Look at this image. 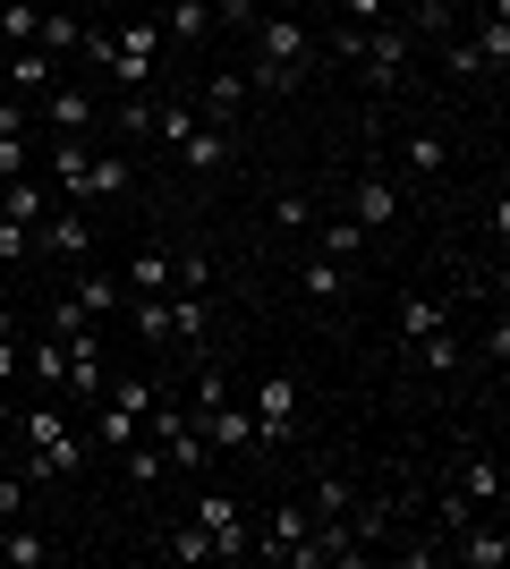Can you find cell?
Wrapping results in <instances>:
<instances>
[{
    "mask_svg": "<svg viewBox=\"0 0 510 569\" xmlns=\"http://www.w3.org/2000/svg\"><path fill=\"white\" fill-rule=\"evenodd\" d=\"M146 400H153V382H146V375H111V391L94 400V442H102L111 459H120L128 442L146 433Z\"/></svg>",
    "mask_w": 510,
    "mask_h": 569,
    "instance_id": "6da1fadb",
    "label": "cell"
},
{
    "mask_svg": "<svg viewBox=\"0 0 510 569\" xmlns=\"http://www.w3.org/2000/svg\"><path fill=\"white\" fill-rule=\"evenodd\" d=\"M409 51H417V34L409 26H366V43H358V77L366 86H374V94H391V86H400V77H409Z\"/></svg>",
    "mask_w": 510,
    "mask_h": 569,
    "instance_id": "7a4b0ae2",
    "label": "cell"
},
{
    "mask_svg": "<svg viewBox=\"0 0 510 569\" xmlns=\"http://www.w3.org/2000/svg\"><path fill=\"white\" fill-rule=\"evenodd\" d=\"M247 34H256V60H272V69H298V77H307V60H316V34L298 26V9H264Z\"/></svg>",
    "mask_w": 510,
    "mask_h": 569,
    "instance_id": "3957f363",
    "label": "cell"
},
{
    "mask_svg": "<svg viewBox=\"0 0 510 569\" xmlns=\"http://www.w3.org/2000/svg\"><path fill=\"white\" fill-rule=\"evenodd\" d=\"M247 417H256V451H281V442H290V426H298V382H290V375H264Z\"/></svg>",
    "mask_w": 510,
    "mask_h": 569,
    "instance_id": "277c9868",
    "label": "cell"
},
{
    "mask_svg": "<svg viewBox=\"0 0 510 569\" xmlns=\"http://www.w3.org/2000/svg\"><path fill=\"white\" fill-rule=\"evenodd\" d=\"M34 119H43L51 137H94V128H102V102L86 94V86H51V94H34Z\"/></svg>",
    "mask_w": 510,
    "mask_h": 569,
    "instance_id": "5b68a950",
    "label": "cell"
},
{
    "mask_svg": "<svg viewBox=\"0 0 510 569\" xmlns=\"http://www.w3.org/2000/svg\"><path fill=\"white\" fill-rule=\"evenodd\" d=\"M196 527L213 536V561H247V552H256V536H247V519H239V501H230V493L196 501Z\"/></svg>",
    "mask_w": 510,
    "mask_h": 569,
    "instance_id": "8992f818",
    "label": "cell"
},
{
    "mask_svg": "<svg viewBox=\"0 0 510 569\" xmlns=\"http://www.w3.org/2000/svg\"><path fill=\"white\" fill-rule=\"evenodd\" d=\"M34 256H94V221L77 213V204H51L34 221Z\"/></svg>",
    "mask_w": 510,
    "mask_h": 569,
    "instance_id": "52a82bcc",
    "label": "cell"
},
{
    "mask_svg": "<svg viewBox=\"0 0 510 569\" xmlns=\"http://www.w3.org/2000/svg\"><path fill=\"white\" fill-rule=\"evenodd\" d=\"M69 391L86 408L102 400V391H111V366H102V340H94V323H86V332H69Z\"/></svg>",
    "mask_w": 510,
    "mask_h": 569,
    "instance_id": "ba28073f",
    "label": "cell"
},
{
    "mask_svg": "<svg viewBox=\"0 0 510 569\" xmlns=\"http://www.w3.org/2000/svg\"><path fill=\"white\" fill-rule=\"evenodd\" d=\"M0 77H9V94H18V102H34V94H51V86H60V60H51V51H34V43H18L9 60H0Z\"/></svg>",
    "mask_w": 510,
    "mask_h": 569,
    "instance_id": "9c48e42d",
    "label": "cell"
},
{
    "mask_svg": "<svg viewBox=\"0 0 510 569\" xmlns=\"http://www.w3.org/2000/svg\"><path fill=\"white\" fill-rule=\"evenodd\" d=\"M86 162H94L86 137H51V196L60 204H86Z\"/></svg>",
    "mask_w": 510,
    "mask_h": 569,
    "instance_id": "30bf717a",
    "label": "cell"
},
{
    "mask_svg": "<svg viewBox=\"0 0 510 569\" xmlns=\"http://www.w3.org/2000/svg\"><path fill=\"white\" fill-rule=\"evenodd\" d=\"M196 433L213 442V451H256V417H247L239 400H221V408H204L196 417Z\"/></svg>",
    "mask_w": 510,
    "mask_h": 569,
    "instance_id": "8fae6325",
    "label": "cell"
},
{
    "mask_svg": "<svg viewBox=\"0 0 510 569\" xmlns=\"http://www.w3.org/2000/svg\"><path fill=\"white\" fill-rule=\"evenodd\" d=\"M170 272H179V256L137 247V256H128V272H120V289H128V298H170Z\"/></svg>",
    "mask_w": 510,
    "mask_h": 569,
    "instance_id": "7c38bea8",
    "label": "cell"
},
{
    "mask_svg": "<svg viewBox=\"0 0 510 569\" xmlns=\"http://www.w3.org/2000/svg\"><path fill=\"white\" fill-rule=\"evenodd\" d=\"M468 51H477V69H493V77L510 69V0H493L486 18H477V34H468Z\"/></svg>",
    "mask_w": 510,
    "mask_h": 569,
    "instance_id": "4fadbf2b",
    "label": "cell"
},
{
    "mask_svg": "<svg viewBox=\"0 0 510 569\" xmlns=\"http://www.w3.org/2000/svg\"><path fill=\"white\" fill-rule=\"evenodd\" d=\"M502 552H510V536L493 519H468L460 536H451V561H468V569H502Z\"/></svg>",
    "mask_w": 510,
    "mask_h": 569,
    "instance_id": "5bb4252c",
    "label": "cell"
},
{
    "mask_svg": "<svg viewBox=\"0 0 510 569\" xmlns=\"http://www.w3.org/2000/svg\"><path fill=\"white\" fill-rule=\"evenodd\" d=\"M298 298H307V307H340V298H349V263L307 256V263H298Z\"/></svg>",
    "mask_w": 510,
    "mask_h": 569,
    "instance_id": "9a60e30c",
    "label": "cell"
},
{
    "mask_svg": "<svg viewBox=\"0 0 510 569\" xmlns=\"http://www.w3.org/2000/svg\"><path fill=\"white\" fill-rule=\"evenodd\" d=\"M349 221H358V230H391V221H400V188H391V179H358Z\"/></svg>",
    "mask_w": 510,
    "mask_h": 569,
    "instance_id": "2e32d148",
    "label": "cell"
},
{
    "mask_svg": "<svg viewBox=\"0 0 510 569\" xmlns=\"http://www.w3.org/2000/svg\"><path fill=\"white\" fill-rule=\"evenodd\" d=\"M247 102H256V94H247V69H213V77H204V119H213V128H230Z\"/></svg>",
    "mask_w": 510,
    "mask_h": 569,
    "instance_id": "e0dca14e",
    "label": "cell"
},
{
    "mask_svg": "<svg viewBox=\"0 0 510 569\" xmlns=\"http://www.w3.org/2000/svg\"><path fill=\"white\" fill-rule=\"evenodd\" d=\"M51 204H60V196H51L43 179H0V213L18 221V230H34V221H43Z\"/></svg>",
    "mask_w": 510,
    "mask_h": 569,
    "instance_id": "ac0fdd59",
    "label": "cell"
},
{
    "mask_svg": "<svg viewBox=\"0 0 510 569\" xmlns=\"http://www.w3.org/2000/svg\"><path fill=\"white\" fill-rule=\"evenodd\" d=\"M307 536H316V510H307V501H281V519H272V536L256 552H272V561H290L298 545H307Z\"/></svg>",
    "mask_w": 510,
    "mask_h": 569,
    "instance_id": "d6986e66",
    "label": "cell"
},
{
    "mask_svg": "<svg viewBox=\"0 0 510 569\" xmlns=\"http://www.w3.org/2000/svg\"><path fill=\"white\" fill-rule=\"evenodd\" d=\"M366 238H374V230H358L349 213H316V256L349 263V256H366Z\"/></svg>",
    "mask_w": 510,
    "mask_h": 569,
    "instance_id": "ffe728a7",
    "label": "cell"
},
{
    "mask_svg": "<svg viewBox=\"0 0 510 569\" xmlns=\"http://www.w3.org/2000/svg\"><path fill=\"white\" fill-rule=\"evenodd\" d=\"M442 323H451V298H426V289L400 298V340H426V332H442Z\"/></svg>",
    "mask_w": 510,
    "mask_h": 569,
    "instance_id": "44dd1931",
    "label": "cell"
},
{
    "mask_svg": "<svg viewBox=\"0 0 510 569\" xmlns=\"http://www.w3.org/2000/svg\"><path fill=\"white\" fill-rule=\"evenodd\" d=\"M179 162L188 170H221L230 162V128H204V119H196L188 137H179Z\"/></svg>",
    "mask_w": 510,
    "mask_h": 569,
    "instance_id": "7402d4cb",
    "label": "cell"
},
{
    "mask_svg": "<svg viewBox=\"0 0 510 569\" xmlns=\"http://www.w3.org/2000/svg\"><path fill=\"white\" fill-rule=\"evenodd\" d=\"M0 561H9V569H43L51 561V536H34L26 519H9V527H0Z\"/></svg>",
    "mask_w": 510,
    "mask_h": 569,
    "instance_id": "603a6c76",
    "label": "cell"
},
{
    "mask_svg": "<svg viewBox=\"0 0 510 569\" xmlns=\"http://www.w3.org/2000/svg\"><path fill=\"white\" fill-rule=\"evenodd\" d=\"M451 476H460V493L477 501V510H493V501H502V468H493L486 451H468V459H460V468H451Z\"/></svg>",
    "mask_w": 510,
    "mask_h": 569,
    "instance_id": "cb8c5ba5",
    "label": "cell"
},
{
    "mask_svg": "<svg viewBox=\"0 0 510 569\" xmlns=\"http://www.w3.org/2000/svg\"><path fill=\"white\" fill-rule=\"evenodd\" d=\"M69 298H77V307H86V315L102 323V315H120V298H128V289H120V272H77V289H69Z\"/></svg>",
    "mask_w": 510,
    "mask_h": 569,
    "instance_id": "d4e9b609",
    "label": "cell"
},
{
    "mask_svg": "<svg viewBox=\"0 0 510 569\" xmlns=\"http://www.w3.org/2000/svg\"><path fill=\"white\" fill-rule=\"evenodd\" d=\"M77 34H86V9H43V34H34V51H51V60H69Z\"/></svg>",
    "mask_w": 510,
    "mask_h": 569,
    "instance_id": "484cf974",
    "label": "cell"
},
{
    "mask_svg": "<svg viewBox=\"0 0 510 569\" xmlns=\"http://www.w3.org/2000/svg\"><path fill=\"white\" fill-rule=\"evenodd\" d=\"M128 179H137V170H128L120 153H94V162H86V204H111V196H128Z\"/></svg>",
    "mask_w": 510,
    "mask_h": 569,
    "instance_id": "4316f807",
    "label": "cell"
},
{
    "mask_svg": "<svg viewBox=\"0 0 510 569\" xmlns=\"http://www.w3.org/2000/svg\"><path fill=\"white\" fill-rule=\"evenodd\" d=\"M204 26H213V0H170V9H162L170 43H204Z\"/></svg>",
    "mask_w": 510,
    "mask_h": 569,
    "instance_id": "83f0119b",
    "label": "cell"
},
{
    "mask_svg": "<svg viewBox=\"0 0 510 569\" xmlns=\"http://www.w3.org/2000/svg\"><path fill=\"white\" fill-rule=\"evenodd\" d=\"M26 375H34V382H69V340H60V332L26 340Z\"/></svg>",
    "mask_w": 510,
    "mask_h": 569,
    "instance_id": "f1b7e54d",
    "label": "cell"
},
{
    "mask_svg": "<svg viewBox=\"0 0 510 569\" xmlns=\"http://www.w3.org/2000/svg\"><path fill=\"white\" fill-rule=\"evenodd\" d=\"M34 34H43V0H9V9H0V43L18 51V43H34Z\"/></svg>",
    "mask_w": 510,
    "mask_h": 569,
    "instance_id": "f546056e",
    "label": "cell"
},
{
    "mask_svg": "<svg viewBox=\"0 0 510 569\" xmlns=\"http://www.w3.org/2000/svg\"><path fill=\"white\" fill-rule=\"evenodd\" d=\"M409 357L426 366V375H451V366H460V340H451V323H442V332H426V340H409Z\"/></svg>",
    "mask_w": 510,
    "mask_h": 569,
    "instance_id": "4dcf8cb0",
    "label": "cell"
},
{
    "mask_svg": "<svg viewBox=\"0 0 510 569\" xmlns=\"http://www.w3.org/2000/svg\"><path fill=\"white\" fill-rule=\"evenodd\" d=\"M102 119H111L120 137H153V94H120V102H111Z\"/></svg>",
    "mask_w": 510,
    "mask_h": 569,
    "instance_id": "1f68e13d",
    "label": "cell"
},
{
    "mask_svg": "<svg viewBox=\"0 0 510 569\" xmlns=\"http://www.w3.org/2000/svg\"><path fill=\"white\" fill-rule=\"evenodd\" d=\"M162 561H213V536H204V527H170V536H162Z\"/></svg>",
    "mask_w": 510,
    "mask_h": 569,
    "instance_id": "d6a6232c",
    "label": "cell"
},
{
    "mask_svg": "<svg viewBox=\"0 0 510 569\" xmlns=\"http://www.w3.org/2000/svg\"><path fill=\"white\" fill-rule=\"evenodd\" d=\"M120 468L137 476V485H162V476H170V459H162V442H128V451H120Z\"/></svg>",
    "mask_w": 510,
    "mask_h": 569,
    "instance_id": "836d02e7",
    "label": "cell"
},
{
    "mask_svg": "<svg viewBox=\"0 0 510 569\" xmlns=\"http://www.w3.org/2000/svg\"><path fill=\"white\" fill-rule=\"evenodd\" d=\"M137 340H146V349H170V298H137Z\"/></svg>",
    "mask_w": 510,
    "mask_h": 569,
    "instance_id": "e575fe53",
    "label": "cell"
},
{
    "mask_svg": "<svg viewBox=\"0 0 510 569\" xmlns=\"http://www.w3.org/2000/svg\"><path fill=\"white\" fill-rule=\"evenodd\" d=\"M400 162H409L417 179H434V170L451 162V144H442V137H409V144H400Z\"/></svg>",
    "mask_w": 510,
    "mask_h": 569,
    "instance_id": "d590c367",
    "label": "cell"
},
{
    "mask_svg": "<svg viewBox=\"0 0 510 569\" xmlns=\"http://www.w3.org/2000/svg\"><path fill=\"white\" fill-rule=\"evenodd\" d=\"M60 433H69V408H26V451H43Z\"/></svg>",
    "mask_w": 510,
    "mask_h": 569,
    "instance_id": "8d00e7d4",
    "label": "cell"
},
{
    "mask_svg": "<svg viewBox=\"0 0 510 569\" xmlns=\"http://www.w3.org/2000/svg\"><path fill=\"white\" fill-rule=\"evenodd\" d=\"M316 519H349V476H316V501H307Z\"/></svg>",
    "mask_w": 510,
    "mask_h": 569,
    "instance_id": "74e56055",
    "label": "cell"
},
{
    "mask_svg": "<svg viewBox=\"0 0 510 569\" xmlns=\"http://www.w3.org/2000/svg\"><path fill=\"white\" fill-rule=\"evenodd\" d=\"M188 128H196V102H153V137L162 144H179Z\"/></svg>",
    "mask_w": 510,
    "mask_h": 569,
    "instance_id": "f35d334b",
    "label": "cell"
},
{
    "mask_svg": "<svg viewBox=\"0 0 510 569\" xmlns=\"http://www.w3.org/2000/svg\"><path fill=\"white\" fill-rule=\"evenodd\" d=\"M468 519H477V501H468V493H460V485H451V493H442V501H434V527H442V536H460V527H468Z\"/></svg>",
    "mask_w": 510,
    "mask_h": 569,
    "instance_id": "ab89813d",
    "label": "cell"
},
{
    "mask_svg": "<svg viewBox=\"0 0 510 569\" xmlns=\"http://www.w3.org/2000/svg\"><path fill=\"white\" fill-rule=\"evenodd\" d=\"M26 493H34V476H0V527H9V519H26Z\"/></svg>",
    "mask_w": 510,
    "mask_h": 569,
    "instance_id": "60d3db41",
    "label": "cell"
},
{
    "mask_svg": "<svg viewBox=\"0 0 510 569\" xmlns=\"http://www.w3.org/2000/svg\"><path fill=\"white\" fill-rule=\"evenodd\" d=\"M26 256H34V230H18V221L0 213V263H26Z\"/></svg>",
    "mask_w": 510,
    "mask_h": 569,
    "instance_id": "b9f144b4",
    "label": "cell"
},
{
    "mask_svg": "<svg viewBox=\"0 0 510 569\" xmlns=\"http://www.w3.org/2000/svg\"><path fill=\"white\" fill-rule=\"evenodd\" d=\"M272 221H281V230H316V204H307V196H281V204H272Z\"/></svg>",
    "mask_w": 510,
    "mask_h": 569,
    "instance_id": "7bdbcfd3",
    "label": "cell"
},
{
    "mask_svg": "<svg viewBox=\"0 0 510 569\" xmlns=\"http://www.w3.org/2000/svg\"><path fill=\"white\" fill-rule=\"evenodd\" d=\"M86 323H94V315L77 307V298H60V307H51V332H60V340H69V332H86Z\"/></svg>",
    "mask_w": 510,
    "mask_h": 569,
    "instance_id": "ee69618b",
    "label": "cell"
},
{
    "mask_svg": "<svg viewBox=\"0 0 510 569\" xmlns=\"http://www.w3.org/2000/svg\"><path fill=\"white\" fill-rule=\"evenodd\" d=\"M442 69H451V77H477V51H468L460 34H442Z\"/></svg>",
    "mask_w": 510,
    "mask_h": 569,
    "instance_id": "f6af8a7d",
    "label": "cell"
},
{
    "mask_svg": "<svg viewBox=\"0 0 510 569\" xmlns=\"http://www.w3.org/2000/svg\"><path fill=\"white\" fill-rule=\"evenodd\" d=\"M26 144L34 137H0V179H26Z\"/></svg>",
    "mask_w": 510,
    "mask_h": 569,
    "instance_id": "bcb514c9",
    "label": "cell"
},
{
    "mask_svg": "<svg viewBox=\"0 0 510 569\" xmlns=\"http://www.w3.org/2000/svg\"><path fill=\"white\" fill-rule=\"evenodd\" d=\"M486 357H493V366H510V315H493V332H486Z\"/></svg>",
    "mask_w": 510,
    "mask_h": 569,
    "instance_id": "7dc6e473",
    "label": "cell"
},
{
    "mask_svg": "<svg viewBox=\"0 0 510 569\" xmlns=\"http://www.w3.org/2000/svg\"><path fill=\"white\" fill-rule=\"evenodd\" d=\"M349 26H383V0H349Z\"/></svg>",
    "mask_w": 510,
    "mask_h": 569,
    "instance_id": "c3c4849f",
    "label": "cell"
},
{
    "mask_svg": "<svg viewBox=\"0 0 510 569\" xmlns=\"http://www.w3.org/2000/svg\"><path fill=\"white\" fill-rule=\"evenodd\" d=\"M18 366H26V349H18V340H0V382H18Z\"/></svg>",
    "mask_w": 510,
    "mask_h": 569,
    "instance_id": "681fc988",
    "label": "cell"
},
{
    "mask_svg": "<svg viewBox=\"0 0 510 569\" xmlns=\"http://www.w3.org/2000/svg\"><path fill=\"white\" fill-rule=\"evenodd\" d=\"M0 340H18V315H9V307H0Z\"/></svg>",
    "mask_w": 510,
    "mask_h": 569,
    "instance_id": "f907efd6",
    "label": "cell"
},
{
    "mask_svg": "<svg viewBox=\"0 0 510 569\" xmlns=\"http://www.w3.org/2000/svg\"><path fill=\"white\" fill-rule=\"evenodd\" d=\"M120 9H146V0H120Z\"/></svg>",
    "mask_w": 510,
    "mask_h": 569,
    "instance_id": "816d5d0a",
    "label": "cell"
},
{
    "mask_svg": "<svg viewBox=\"0 0 510 569\" xmlns=\"http://www.w3.org/2000/svg\"><path fill=\"white\" fill-rule=\"evenodd\" d=\"M86 9H94V0H86Z\"/></svg>",
    "mask_w": 510,
    "mask_h": 569,
    "instance_id": "f5cc1de1",
    "label": "cell"
},
{
    "mask_svg": "<svg viewBox=\"0 0 510 569\" xmlns=\"http://www.w3.org/2000/svg\"><path fill=\"white\" fill-rule=\"evenodd\" d=\"M290 9H298V0H290Z\"/></svg>",
    "mask_w": 510,
    "mask_h": 569,
    "instance_id": "db71d44e",
    "label": "cell"
}]
</instances>
